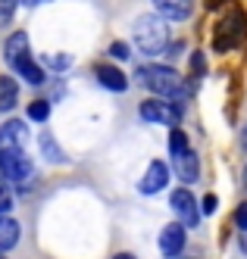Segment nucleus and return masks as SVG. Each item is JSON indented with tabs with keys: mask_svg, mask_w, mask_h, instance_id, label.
I'll return each mask as SVG.
<instances>
[{
	"mask_svg": "<svg viewBox=\"0 0 247 259\" xmlns=\"http://www.w3.org/2000/svg\"><path fill=\"white\" fill-rule=\"evenodd\" d=\"M19 103V84L10 75H0V113H10Z\"/></svg>",
	"mask_w": 247,
	"mask_h": 259,
	"instance_id": "2eb2a0df",
	"label": "nucleus"
},
{
	"mask_svg": "<svg viewBox=\"0 0 247 259\" xmlns=\"http://www.w3.org/2000/svg\"><path fill=\"white\" fill-rule=\"evenodd\" d=\"M128 53H131V50H128V44H125V41H113V44H110V57H116V60H128Z\"/></svg>",
	"mask_w": 247,
	"mask_h": 259,
	"instance_id": "412c9836",
	"label": "nucleus"
},
{
	"mask_svg": "<svg viewBox=\"0 0 247 259\" xmlns=\"http://www.w3.org/2000/svg\"><path fill=\"white\" fill-rule=\"evenodd\" d=\"M219 4H222V0H206V10H216Z\"/></svg>",
	"mask_w": 247,
	"mask_h": 259,
	"instance_id": "a878e982",
	"label": "nucleus"
},
{
	"mask_svg": "<svg viewBox=\"0 0 247 259\" xmlns=\"http://www.w3.org/2000/svg\"><path fill=\"white\" fill-rule=\"evenodd\" d=\"M166 181H169V165H166V162H160V159H154V162L147 165V172L141 175L138 191H141L144 197H150V194L163 191V188H166Z\"/></svg>",
	"mask_w": 247,
	"mask_h": 259,
	"instance_id": "0eeeda50",
	"label": "nucleus"
},
{
	"mask_svg": "<svg viewBox=\"0 0 247 259\" xmlns=\"http://www.w3.org/2000/svg\"><path fill=\"white\" fill-rule=\"evenodd\" d=\"M169 206H172V209H175V215L182 219V222H179L182 228H197V225H200L197 200H194V194L188 191V188H175L172 194H169Z\"/></svg>",
	"mask_w": 247,
	"mask_h": 259,
	"instance_id": "20e7f679",
	"label": "nucleus"
},
{
	"mask_svg": "<svg viewBox=\"0 0 247 259\" xmlns=\"http://www.w3.org/2000/svg\"><path fill=\"white\" fill-rule=\"evenodd\" d=\"M0 259H4V256H0Z\"/></svg>",
	"mask_w": 247,
	"mask_h": 259,
	"instance_id": "2f4dec72",
	"label": "nucleus"
},
{
	"mask_svg": "<svg viewBox=\"0 0 247 259\" xmlns=\"http://www.w3.org/2000/svg\"><path fill=\"white\" fill-rule=\"evenodd\" d=\"M172 172H175L185 184L197 181V175H200V159H197V153H194V150L175 153V156H172Z\"/></svg>",
	"mask_w": 247,
	"mask_h": 259,
	"instance_id": "9b49d317",
	"label": "nucleus"
},
{
	"mask_svg": "<svg viewBox=\"0 0 247 259\" xmlns=\"http://www.w3.org/2000/svg\"><path fill=\"white\" fill-rule=\"evenodd\" d=\"M25 57H31V53H28V34H25V31L10 34V41L4 44V60H7L10 66H16V63H22Z\"/></svg>",
	"mask_w": 247,
	"mask_h": 259,
	"instance_id": "f8f14e48",
	"label": "nucleus"
},
{
	"mask_svg": "<svg viewBox=\"0 0 247 259\" xmlns=\"http://www.w3.org/2000/svg\"><path fill=\"white\" fill-rule=\"evenodd\" d=\"M131 38H135L138 50L144 53V57H160V53H166V44H169V31H166V22L160 19V16H141V19L135 22V28H131Z\"/></svg>",
	"mask_w": 247,
	"mask_h": 259,
	"instance_id": "f03ea898",
	"label": "nucleus"
},
{
	"mask_svg": "<svg viewBox=\"0 0 247 259\" xmlns=\"http://www.w3.org/2000/svg\"><path fill=\"white\" fill-rule=\"evenodd\" d=\"M185 150H191V144H188V135L179 132V128H172V132H169V156L185 153Z\"/></svg>",
	"mask_w": 247,
	"mask_h": 259,
	"instance_id": "f3484780",
	"label": "nucleus"
},
{
	"mask_svg": "<svg viewBox=\"0 0 247 259\" xmlns=\"http://www.w3.org/2000/svg\"><path fill=\"white\" fill-rule=\"evenodd\" d=\"M191 69H194V75H203V53H191Z\"/></svg>",
	"mask_w": 247,
	"mask_h": 259,
	"instance_id": "b1692460",
	"label": "nucleus"
},
{
	"mask_svg": "<svg viewBox=\"0 0 247 259\" xmlns=\"http://www.w3.org/2000/svg\"><path fill=\"white\" fill-rule=\"evenodd\" d=\"M41 150H44V156L50 159V162H63L66 156H63V150H56V141H53V135L50 132H44L41 135Z\"/></svg>",
	"mask_w": 247,
	"mask_h": 259,
	"instance_id": "a211bd4d",
	"label": "nucleus"
},
{
	"mask_svg": "<svg viewBox=\"0 0 247 259\" xmlns=\"http://www.w3.org/2000/svg\"><path fill=\"white\" fill-rule=\"evenodd\" d=\"M25 141H28V128L19 119H10L4 128H0V153H7V150H25Z\"/></svg>",
	"mask_w": 247,
	"mask_h": 259,
	"instance_id": "1a4fd4ad",
	"label": "nucleus"
},
{
	"mask_svg": "<svg viewBox=\"0 0 247 259\" xmlns=\"http://www.w3.org/2000/svg\"><path fill=\"white\" fill-rule=\"evenodd\" d=\"M13 69H16V72H19V75H22V78H25L28 84H41V81H44V69L38 66V63H34L31 57H25L22 63H16Z\"/></svg>",
	"mask_w": 247,
	"mask_h": 259,
	"instance_id": "dca6fc26",
	"label": "nucleus"
},
{
	"mask_svg": "<svg viewBox=\"0 0 247 259\" xmlns=\"http://www.w3.org/2000/svg\"><path fill=\"white\" fill-rule=\"evenodd\" d=\"M241 144H244V150H247V128L241 132Z\"/></svg>",
	"mask_w": 247,
	"mask_h": 259,
	"instance_id": "cd10ccee",
	"label": "nucleus"
},
{
	"mask_svg": "<svg viewBox=\"0 0 247 259\" xmlns=\"http://www.w3.org/2000/svg\"><path fill=\"white\" fill-rule=\"evenodd\" d=\"M235 225L247 234V203H241V206L235 209Z\"/></svg>",
	"mask_w": 247,
	"mask_h": 259,
	"instance_id": "4be33fe9",
	"label": "nucleus"
},
{
	"mask_svg": "<svg viewBox=\"0 0 247 259\" xmlns=\"http://www.w3.org/2000/svg\"><path fill=\"white\" fill-rule=\"evenodd\" d=\"M0 178L13 184H28L34 178V165L25 156V150H7L0 153Z\"/></svg>",
	"mask_w": 247,
	"mask_h": 259,
	"instance_id": "7ed1b4c3",
	"label": "nucleus"
},
{
	"mask_svg": "<svg viewBox=\"0 0 247 259\" xmlns=\"http://www.w3.org/2000/svg\"><path fill=\"white\" fill-rule=\"evenodd\" d=\"M94 75H97V81L107 91H125V84H128V78L122 75V69H116V66H97Z\"/></svg>",
	"mask_w": 247,
	"mask_h": 259,
	"instance_id": "ddd939ff",
	"label": "nucleus"
},
{
	"mask_svg": "<svg viewBox=\"0 0 247 259\" xmlns=\"http://www.w3.org/2000/svg\"><path fill=\"white\" fill-rule=\"evenodd\" d=\"M19 244V222L13 215H0V253H7Z\"/></svg>",
	"mask_w": 247,
	"mask_h": 259,
	"instance_id": "4468645a",
	"label": "nucleus"
},
{
	"mask_svg": "<svg viewBox=\"0 0 247 259\" xmlns=\"http://www.w3.org/2000/svg\"><path fill=\"white\" fill-rule=\"evenodd\" d=\"M182 250H185V228L179 222H169L160 231V253L166 259H175V256H182Z\"/></svg>",
	"mask_w": 247,
	"mask_h": 259,
	"instance_id": "6e6552de",
	"label": "nucleus"
},
{
	"mask_svg": "<svg viewBox=\"0 0 247 259\" xmlns=\"http://www.w3.org/2000/svg\"><path fill=\"white\" fill-rule=\"evenodd\" d=\"M10 4H16V0H10Z\"/></svg>",
	"mask_w": 247,
	"mask_h": 259,
	"instance_id": "7c9ffc66",
	"label": "nucleus"
},
{
	"mask_svg": "<svg viewBox=\"0 0 247 259\" xmlns=\"http://www.w3.org/2000/svg\"><path fill=\"white\" fill-rule=\"evenodd\" d=\"M154 7L160 13L163 22H185L191 16V0H154Z\"/></svg>",
	"mask_w": 247,
	"mask_h": 259,
	"instance_id": "9d476101",
	"label": "nucleus"
},
{
	"mask_svg": "<svg viewBox=\"0 0 247 259\" xmlns=\"http://www.w3.org/2000/svg\"><path fill=\"white\" fill-rule=\"evenodd\" d=\"M47 66H53L56 72H63L66 66H72V57H50V60H44Z\"/></svg>",
	"mask_w": 247,
	"mask_h": 259,
	"instance_id": "5701e85b",
	"label": "nucleus"
},
{
	"mask_svg": "<svg viewBox=\"0 0 247 259\" xmlns=\"http://www.w3.org/2000/svg\"><path fill=\"white\" fill-rule=\"evenodd\" d=\"M25 113H28L31 122H47V116H50V103H47V100H31Z\"/></svg>",
	"mask_w": 247,
	"mask_h": 259,
	"instance_id": "6ab92c4d",
	"label": "nucleus"
},
{
	"mask_svg": "<svg viewBox=\"0 0 247 259\" xmlns=\"http://www.w3.org/2000/svg\"><path fill=\"white\" fill-rule=\"evenodd\" d=\"M138 113L144 122H157V125H169V128L179 125V109L166 100H141Z\"/></svg>",
	"mask_w": 247,
	"mask_h": 259,
	"instance_id": "39448f33",
	"label": "nucleus"
},
{
	"mask_svg": "<svg viewBox=\"0 0 247 259\" xmlns=\"http://www.w3.org/2000/svg\"><path fill=\"white\" fill-rule=\"evenodd\" d=\"M203 212H206V215L216 212V197H213V194H206V197H203Z\"/></svg>",
	"mask_w": 247,
	"mask_h": 259,
	"instance_id": "393cba45",
	"label": "nucleus"
},
{
	"mask_svg": "<svg viewBox=\"0 0 247 259\" xmlns=\"http://www.w3.org/2000/svg\"><path fill=\"white\" fill-rule=\"evenodd\" d=\"M13 209V191L7 188V181L0 178V215H10Z\"/></svg>",
	"mask_w": 247,
	"mask_h": 259,
	"instance_id": "aec40b11",
	"label": "nucleus"
},
{
	"mask_svg": "<svg viewBox=\"0 0 247 259\" xmlns=\"http://www.w3.org/2000/svg\"><path fill=\"white\" fill-rule=\"evenodd\" d=\"M28 4H31V7H38V4H47V0H28Z\"/></svg>",
	"mask_w": 247,
	"mask_h": 259,
	"instance_id": "c85d7f7f",
	"label": "nucleus"
},
{
	"mask_svg": "<svg viewBox=\"0 0 247 259\" xmlns=\"http://www.w3.org/2000/svg\"><path fill=\"white\" fill-rule=\"evenodd\" d=\"M113 259H135L131 253H119V256H113Z\"/></svg>",
	"mask_w": 247,
	"mask_h": 259,
	"instance_id": "bb28decb",
	"label": "nucleus"
},
{
	"mask_svg": "<svg viewBox=\"0 0 247 259\" xmlns=\"http://www.w3.org/2000/svg\"><path fill=\"white\" fill-rule=\"evenodd\" d=\"M244 184H247V169H244Z\"/></svg>",
	"mask_w": 247,
	"mask_h": 259,
	"instance_id": "c756f323",
	"label": "nucleus"
},
{
	"mask_svg": "<svg viewBox=\"0 0 247 259\" xmlns=\"http://www.w3.org/2000/svg\"><path fill=\"white\" fill-rule=\"evenodd\" d=\"M244 31H247V19H244V13L229 16V19H225V22L216 28V50L222 53V50L235 47V44L244 38Z\"/></svg>",
	"mask_w": 247,
	"mask_h": 259,
	"instance_id": "423d86ee",
	"label": "nucleus"
},
{
	"mask_svg": "<svg viewBox=\"0 0 247 259\" xmlns=\"http://www.w3.org/2000/svg\"><path fill=\"white\" fill-rule=\"evenodd\" d=\"M138 81L144 88H150L154 94H163V97H175V100L188 97V84L182 81V75L172 66H141Z\"/></svg>",
	"mask_w": 247,
	"mask_h": 259,
	"instance_id": "f257e3e1",
	"label": "nucleus"
}]
</instances>
